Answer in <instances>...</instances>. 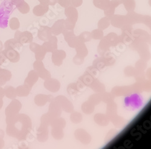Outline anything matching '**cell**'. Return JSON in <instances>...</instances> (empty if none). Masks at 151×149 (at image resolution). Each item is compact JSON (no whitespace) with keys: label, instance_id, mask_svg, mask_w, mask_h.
<instances>
[{"label":"cell","instance_id":"cell-3","mask_svg":"<svg viewBox=\"0 0 151 149\" xmlns=\"http://www.w3.org/2000/svg\"><path fill=\"white\" fill-rule=\"evenodd\" d=\"M4 14H6V13H4V12L2 11L1 10H0V21H1V19L2 16H3V15Z\"/></svg>","mask_w":151,"mask_h":149},{"label":"cell","instance_id":"cell-2","mask_svg":"<svg viewBox=\"0 0 151 149\" xmlns=\"http://www.w3.org/2000/svg\"><path fill=\"white\" fill-rule=\"evenodd\" d=\"M22 1V0H10V1L12 3V4L17 5V6L18 4H19L20 3H21Z\"/></svg>","mask_w":151,"mask_h":149},{"label":"cell","instance_id":"cell-1","mask_svg":"<svg viewBox=\"0 0 151 149\" xmlns=\"http://www.w3.org/2000/svg\"><path fill=\"white\" fill-rule=\"evenodd\" d=\"M12 3L10 0H4L0 6V10L4 12V13L9 15L12 10Z\"/></svg>","mask_w":151,"mask_h":149}]
</instances>
